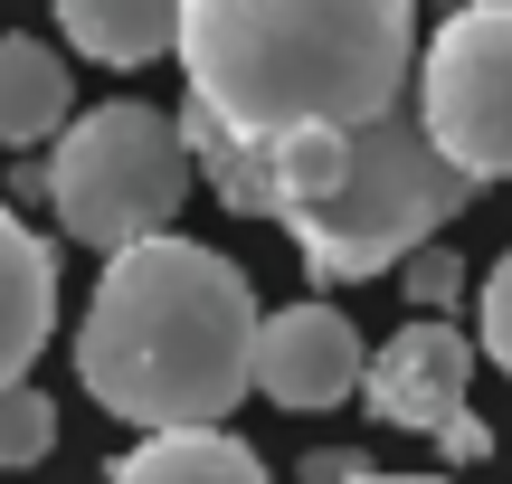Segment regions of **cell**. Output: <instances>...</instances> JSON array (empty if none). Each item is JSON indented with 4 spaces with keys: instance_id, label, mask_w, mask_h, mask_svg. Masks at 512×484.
I'll list each match as a JSON object with an SVG mask.
<instances>
[{
    "instance_id": "6da1fadb",
    "label": "cell",
    "mask_w": 512,
    "mask_h": 484,
    "mask_svg": "<svg viewBox=\"0 0 512 484\" xmlns=\"http://www.w3.org/2000/svg\"><path fill=\"white\" fill-rule=\"evenodd\" d=\"M181 143H190V171L228 209L275 219L304 247L313 285L389 276L446 219L475 209V181L427 143L418 105H389L370 124H332V133H275V143H238V133L181 114Z\"/></svg>"
},
{
    "instance_id": "7a4b0ae2",
    "label": "cell",
    "mask_w": 512,
    "mask_h": 484,
    "mask_svg": "<svg viewBox=\"0 0 512 484\" xmlns=\"http://www.w3.org/2000/svg\"><path fill=\"white\" fill-rule=\"evenodd\" d=\"M171 57L200 124L275 143L408 105L418 19L408 0H181Z\"/></svg>"
},
{
    "instance_id": "3957f363",
    "label": "cell",
    "mask_w": 512,
    "mask_h": 484,
    "mask_svg": "<svg viewBox=\"0 0 512 484\" xmlns=\"http://www.w3.org/2000/svg\"><path fill=\"white\" fill-rule=\"evenodd\" d=\"M76 371L124 428H219L256 390V295L200 238H133L105 257L76 323Z\"/></svg>"
},
{
    "instance_id": "277c9868",
    "label": "cell",
    "mask_w": 512,
    "mask_h": 484,
    "mask_svg": "<svg viewBox=\"0 0 512 484\" xmlns=\"http://www.w3.org/2000/svg\"><path fill=\"white\" fill-rule=\"evenodd\" d=\"M190 143H181V114L162 105H95L57 133L48 152V209L67 219L76 247H133V238H162L190 200Z\"/></svg>"
},
{
    "instance_id": "5b68a950",
    "label": "cell",
    "mask_w": 512,
    "mask_h": 484,
    "mask_svg": "<svg viewBox=\"0 0 512 484\" xmlns=\"http://www.w3.org/2000/svg\"><path fill=\"white\" fill-rule=\"evenodd\" d=\"M418 124L465 181H512V0H465L418 57Z\"/></svg>"
},
{
    "instance_id": "8992f818",
    "label": "cell",
    "mask_w": 512,
    "mask_h": 484,
    "mask_svg": "<svg viewBox=\"0 0 512 484\" xmlns=\"http://www.w3.org/2000/svg\"><path fill=\"white\" fill-rule=\"evenodd\" d=\"M465 371H475V342H465L456 323H437V314H408L399 333L370 352L361 399H370L380 428L437 437L456 466H475V456H494V437H484V418L465 409Z\"/></svg>"
},
{
    "instance_id": "52a82bcc",
    "label": "cell",
    "mask_w": 512,
    "mask_h": 484,
    "mask_svg": "<svg viewBox=\"0 0 512 484\" xmlns=\"http://www.w3.org/2000/svg\"><path fill=\"white\" fill-rule=\"evenodd\" d=\"M370 371V342L351 333L342 304H275V314H256V390L275 399V409H342L351 390H361Z\"/></svg>"
},
{
    "instance_id": "ba28073f",
    "label": "cell",
    "mask_w": 512,
    "mask_h": 484,
    "mask_svg": "<svg viewBox=\"0 0 512 484\" xmlns=\"http://www.w3.org/2000/svg\"><path fill=\"white\" fill-rule=\"evenodd\" d=\"M57 247L38 238L19 209H0V390L29 380V361L48 352V323H57Z\"/></svg>"
},
{
    "instance_id": "9c48e42d",
    "label": "cell",
    "mask_w": 512,
    "mask_h": 484,
    "mask_svg": "<svg viewBox=\"0 0 512 484\" xmlns=\"http://www.w3.org/2000/svg\"><path fill=\"white\" fill-rule=\"evenodd\" d=\"M105 484H275V475L228 428H152L143 447H124L105 466Z\"/></svg>"
},
{
    "instance_id": "30bf717a",
    "label": "cell",
    "mask_w": 512,
    "mask_h": 484,
    "mask_svg": "<svg viewBox=\"0 0 512 484\" xmlns=\"http://www.w3.org/2000/svg\"><path fill=\"white\" fill-rule=\"evenodd\" d=\"M57 29L95 67H152L181 38V0H57Z\"/></svg>"
},
{
    "instance_id": "8fae6325",
    "label": "cell",
    "mask_w": 512,
    "mask_h": 484,
    "mask_svg": "<svg viewBox=\"0 0 512 484\" xmlns=\"http://www.w3.org/2000/svg\"><path fill=\"white\" fill-rule=\"evenodd\" d=\"M48 133H67V57L48 38H0V143L38 152Z\"/></svg>"
},
{
    "instance_id": "7c38bea8",
    "label": "cell",
    "mask_w": 512,
    "mask_h": 484,
    "mask_svg": "<svg viewBox=\"0 0 512 484\" xmlns=\"http://www.w3.org/2000/svg\"><path fill=\"white\" fill-rule=\"evenodd\" d=\"M48 447H57L48 390H38V380H10V390H0V466L29 475V466H48Z\"/></svg>"
},
{
    "instance_id": "4fadbf2b",
    "label": "cell",
    "mask_w": 512,
    "mask_h": 484,
    "mask_svg": "<svg viewBox=\"0 0 512 484\" xmlns=\"http://www.w3.org/2000/svg\"><path fill=\"white\" fill-rule=\"evenodd\" d=\"M475 352L494 361V371H512V247L494 257V276H484V295H475Z\"/></svg>"
},
{
    "instance_id": "5bb4252c",
    "label": "cell",
    "mask_w": 512,
    "mask_h": 484,
    "mask_svg": "<svg viewBox=\"0 0 512 484\" xmlns=\"http://www.w3.org/2000/svg\"><path fill=\"white\" fill-rule=\"evenodd\" d=\"M399 285H408V304H418V314H437V304H456L465 266L446 257V247H418V257H399Z\"/></svg>"
},
{
    "instance_id": "9a60e30c",
    "label": "cell",
    "mask_w": 512,
    "mask_h": 484,
    "mask_svg": "<svg viewBox=\"0 0 512 484\" xmlns=\"http://www.w3.org/2000/svg\"><path fill=\"white\" fill-rule=\"evenodd\" d=\"M342 484H446V475H370V466H351Z\"/></svg>"
},
{
    "instance_id": "2e32d148",
    "label": "cell",
    "mask_w": 512,
    "mask_h": 484,
    "mask_svg": "<svg viewBox=\"0 0 512 484\" xmlns=\"http://www.w3.org/2000/svg\"><path fill=\"white\" fill-rule=\"evenodd\" d=\"M446 10H465V0H446Z\"/></svg>"
}]
</instances>
